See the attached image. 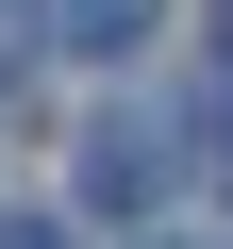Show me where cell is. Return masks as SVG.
<instances>
[{"mask_svg": "<svg viewBox=\"0 0 233 249\" xmlns=\"http://www.w3.org/2000/svg\"><path fill=\"white\" fill-rule=\"evenodd\" d=\"M216 34H233V0H216Z\"/></svg>", "mask_w": 233, "mask_h": 249, "instance_id": "cell-4", "label": "cell"}, {"mask_svg": "<svg viewBox=\"0 0 233 249\" xmlns=\"http://www.w3.org/2000/svg\"><path fill=\"white\" fill-rule=\"evenodd\" d=\"M0 249H67V232H50V216H34V232H0Z\"/></svg>", "mask_w": 233, "mask_h": 249, "instance_id": "cell-3", "label": "cell"}, {"mask_svg": "<svg viewBox=\"0 0 233 249\" xmlns=\"http://www.w3.org/2000/svg\"><path fill=\"white\" fill-rule=\"evenodd\" d=\"M150 17H167V0H17V50H83V67H116V50H150Z\"/></svg>", "mask_w": 233, "mask_h": 249, "instance_id": "cell-2", "label": "cell"}, {"mask_svg": "<svg viewBox=\"0 0 233 249\" xmlns=\"http://www.w3.org/2000/svg\"><path fill=\"white\" fill-rule=\"evenodd\" d=\"M183 183V133H167V116H100V133H83V199L100 216H150Z\"/></svg>", "mask_w": 233, "mask_h": 249, "instance_id": "cell-1", "label": "cell"}]
</instances>
